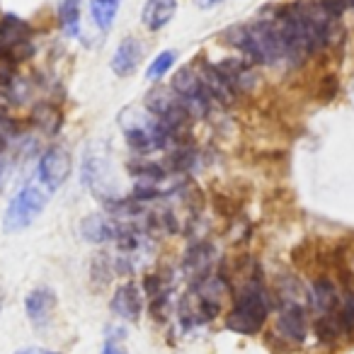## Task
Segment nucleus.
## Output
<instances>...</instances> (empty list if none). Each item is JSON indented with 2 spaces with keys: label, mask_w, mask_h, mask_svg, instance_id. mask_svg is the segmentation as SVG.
Masks as SVG:
<instances>
[{
  "label": "nucleus",
  "mask_w": 354,
  "mask_h": 354,
  "mask_svg": "<svg viewBox=\"0 0 354 354\" xmlns=\"http://www.w3.org/2000/svg\"><path fill=\"white\" fill-rule=\"evenodd\" d=\"M71 170H73V160H71L68 148L49 146L37 162V185L46 194H54L68 183Z\"/></svg>",
  "instance_id": "7"
},
{
  "label": "nucleus",
  "mask_w": 354,
  "mask_h": 354,
  "mask_svg": "<svg viewBox=\"0 0 354 354\" xmlns=\"http://www.w3.org/2000/svg\"><path fill=\"white\" fill-rule=\"evenodd\" d=\"M177 15V0H146L141 10V25L148 32L158 35L165 30Z\"/></svg>",
  "instance_id": "16"
},
{
  "label": "nucleus",
  "mask_w": 354,
  "mask_h": 354,
  "mask_svg": "<svg viewBox=\"0 0 354 354\" xmlns=\"http://www.w3.org/2000/svg\"><path fill=\"white\" fill-rule=\"evenodd\" d=\"M80 180L83 185L100 197L104 204L114 202L122 194L117 192V180H114V165H112V156H109L107 148H102L100 143L90 146L85 151L83 158V167H80Z\"/></svg>",
  "instance_id": "4"
},
{
  "label": "nucleus",
  "mask_w": 354,
  "mask_h": 354,
  "mask_svg": "<svg viewBox=\"0 0 354 354\" xmlns=\"http://www.w3.org/2000/svg\"><path fill=\"white\" fill-rule=\"evenodd\" d=\"M226 41L236 46L245 59L260 66H281L294 64V56L284 39V32L277 25V20H255L245 25H236L223 32Z\"/></svg>",
  "instance_id": "1"
},
{
  "label": "nucleus",
  "mask_w": 354,
  "mask_h": 354,
  "mask_svg": "<svg viewBox=\"0 0 354 354\" xmlns=\"http://www.w3.org/2000/svg\"><path fill=\"white\" fill-rule=\"evenodd\" d=\"M3 304H6V291L0 289V310H3Z\"/></svg>",
  "instance_id": "26"
},
{
  "label": "nucleus",
  "mask_w": 354,
  "mask_h": 354,
  "mask_svg": "<svg viewBox=\"0 0 354 354\" xmlns=\"http://www.w3.org/2000/svg\"><path fill=\"white\" fill-rule=\"evenodd\" d=\"M177 64V51L165 49L151 61V66L146 68V80L148 83H160L162 75H167L172 71V66Z\"/></svg>",
  "instance_id": "19"
},
{
  "label": "nucleus",
  "mask_w": 354,
  "mask_h": 354,
  "mask_svg": "<svg viewBox=\"0 0 354 354\" xmlns=\"http://www.w3.org/2000/svg\"><path fill=\"white\" fill-rule=\"evenodd\" d=\"M216 3H218V0H197L199 8H214Z\"/></svg>",
  "instance_id": "24"
},
{
  "label": "nucleus",
  "mask_w": 354,
  "mask_h": 354,
  "mask_svg": "<svg viewBox=\"0 0 354 354\" xmlns=\"http://www.w3.org/2000/svg\"><path fill=\"white\" fill-rule=\"evenodd\" d=\"M277 318H274V335L289 347H299L308 337V304H296V301H277Z\"/></svg>",
  "instance_id": "8"
},
{
  "label": "nucleus",
  "mask_w": 354,
  "mask_h": 354,
  "mask_svg": "<svg viewBox=\"0 0 354 354\" xmlns=\"http://www.w3.org/2000/svg\"><path fill=\"white\" fill-rule=\"evenodd\" d=\"M272 313V294L260 272H250L233 289V306L226 313V328L236 335H260Z\"/></svg>",
  "instance_id": "2"
},
{
  "label": "nucleus",
  "mask_w": 354,
  "mask_h": 354,
  "mask_svg": "<svg viewBox=\"0 0 354 354\" xmlns=\"http://www.w3.org/2000/svg\"><path fill=\"white\" fill-rule=\"evenodd\" d=\"M61 30L68 37H78L80 32V17H83V0H61L56 8Z\"/></svg>",
  "instance_id": "17"
},
{
  "label": "nucleus",
  "mask_w": 354,
  "mask_h": 354,
  "mask_svg": "<svg viewBox=\"0 0 354 354\" xmlns=\"http://www.w3.org/2000/svg\"><path fill=\"white\" fill-rule=\"evenodd\" d=\"M119 127H122L124 141L131 148L133 156L146 158L151 153H170L172 148L183 146L180 138H175L146 107L129 104L119 114Z\"/></svg>",
  "instance_id": "3"
},
{
  "label": "nucleus",
  "mask_w": 354,
  "mask_h": 354,
  "mask_svg": "<svg viewBox=\"0 0 354 354\" xmlns=\"http://www.w3.org/2000/svg\"><path fill=\"white\" fill-rule=\"evenodd\" d=\"M100 354H127L122 347H119V342H112V339H104V347Z\"/></svg>",
  "instance_id": "23"
},
{
  "label": "nucleus",
  "mask_w": 354,
  "mask_h": 354,
  "mask_svg": "<svg viewBox=\"0 0 354 354\" xmlns=\"http://www.w3.org/2000/svg\"><path fill=\"white\" fill-rule=\"evenodd\" d=\"M46 354H54V352H46Z\"/></svg>",
  "instance_id": "27"
},
{
  "label": "nucleus",
  "mask_w": 354,
  "mask_h": 354,
  "mask_svg": "<svg viewBox=\"0 0 354 354\" xmlns=\"http://www.w3.org/2000/svg\"><path fill=\"white\" fill-rule=\"evenodd\" d=\"M141 61H143L141 39H136V37H124L117 44V49H114L109 68H112V73L119 75V78H129V75H133L138 71Z\"/></svg>",
  "instance_id": "14"
},
{
  "label": "nucleus",
  "mask_w": 354,
  "mask_h": 354,
  "mask_svg": "<svg viewBox=\"0 0 354 354\" xmlns=\"http://www.w3.org/2000/svg\"><path fill=\"white\" fill-rule=\"evenodd\" d=\"M339 315H342L344 325H347L349 335L354 333V291L349 289L347 294L342 296V306H339Z\"/></svg>",
  "instance_id": "21"
},
{
  "label": "nucleus",
  "mask_w": 354,
  "mask_h": 354,
  "mask_svg": "<svg viewBox=\"0 0 354 354\" xmlns=\"http://www.w3.org/2000/svg\"><path fill=\"white\" fill-rule=\"evenodd\" d=\"M49 194L39 187L37 183H30L10 199L6 214H3V231L6 233H20L30 228L37 218L44 214Z\"/></svg>",
  "instance_id": "6"
},
{
  "label": "nucleus",
  "mask_w": 354,
  "mask_h": 354,
  "mask_svg": "<svg viewBox=\"0 0 354 354\" xmlns=\"http://www.w3.org/2000/svg\"><path fill=\"white\" fill-rule=\"evenodd\" d=\"M78 231H80V236L88 243H93V245H107V243H114L119 238L122 221L114 218L112 214H107V212H95L80 221Z\"/></svg>",
  "instance_id": "9"
},
{
  "label": "nucleus",
  "mask_w": 354,
  "mask_h": 354,
  "mask_svg": "<svg viewBox=\"0 0 354 354\" xmlns=\"http://www.w3.org/2000/svg\"><path fill=\"white\" fill-rule=\"evenodd\" d=\"M54 310H56V291L51 286H37V289H32L27 294L25 313L37 330L49 328L51 318H54Z\"/></svg>",
  "instance_id": "12"
},
{
  "label": "nucleus",
  "mask_w": 354,
  "mask_h": 354,
  "mask_svg": "<svg viewBox=\"0 0 354 354\" xmlns=\"http://www.w3.org/2000/svg\"><path fill=\"white\" fill-rule=\"evenodd\" d=\"M12 131H15V122H12L10 114H8L6 100L0 97V133H3V136H8V133H12Z\"/></svg>",
  "instance_id": "22"
},
{
  "label": "nucleus",
  "mask_w": 354,
  "mask_h": 354,
  "mask_svg": "<svg viewBox=\"0 0 354 354\" xmlns=\"http://www.w3.org/2000/svg\"><path fill=\"white\" fill-rule=\"evenodd\" d=\"M214 260H216L214 245H209V243H197V245L189 248V252L185 255L183 270L194 284V281L204 279V277H209L212 272H216L214 270Z\"/></svg>",
  "instance_id": "15"
},
{
  "label": "nucleus",
  "mask_w": 354,
  "mask_h": 354,
  "mask_svg": "<svg viewBox=\"0 0 354 354\" xmlns=\"http://www.w3.org/2000/svg\"><path fill=\"white\" fill-rule=\"evenodd\" d=\"M308 306L318 315L337 313L339 306H342V294H339V289H337V281L325 274L315 277L308 289Z\"/></svg>",
  "instance_id": "13"
},
{
  "label": "nucleus",
  "mask_w": 354,
  "mask_h": 354,
  "mask_svg": "<svg viewBox=\"0 0 354 354\" xmlns=\"http://www.w3.org/2000/svg\"><path fill=\"white\" fill-rule=\"evenodd\" d=\"M109 308L117 318L127 320V323H138L143 313V291L136 281H124L114 289Z\"/></svg>",
  "instance_id": "10"
},
{
  "label": "nucleus",
  "mask_w": 354,
  "mask_h": 354,
  "mask_svg": "<svg viewBox=\"0 0 354 354\" xmlns=\"http://www.w3.org/2000/svg\"><path fill=\"white\" fill-rule=\"evenodd\" d=\"M143 107L167 129L175 138H180L183 133L189 131V124H192V114L187 112V107L183 104V100L172 93V88L165 85H158V88L148 90L146 100H143Z\"/></svg>",
  "instance_id": "5"
},
{
  "label": "nucleus",
  "mask_w": 354,
  "mask_h": 354,
  "mask_svg": "<svg viewBox=\"0 0 354 354\" xmlns=\"http://www.w3.org/2000/svg\"><path fill=\"white\" fill-rule=\"evenodd\" d=\"M197 73H199V80H202L204 93L209 95V100H212L214 104H223V107H228V104L236 102L238 90L228 83L226 75L216 68V64H207V61H202V64L197 66Z\"/></svg>",
  "instance_id": "11"
},
{
  "label": "nucleus",
  "mask_w": 354,
  "mask_h": 354,
  "mask_svg": "<svg viewBox=\"0 0 354 354\" xmlns=\"http://www.w3.org/2000/svg\"><path fill=\"white\" fill-rule=\"evenodd\" d=\"M32 124H35L44 136H54L61 129V124H64V114H61L59 107H54V104H49V102L37 104L35 114H32Z\"/></svg>",
  "instance_id": "18"
},
{
  "label": "nucleus",
  "mask_w": 354,
  "mask_h": 354,
  "mask_svg": "<svg viewBox=\"0 0 354 354\" xmlns=\"http://www.w3.org/2000/svg\"><path fill=\"white\" fill-rule=\"evenodd\" d=\"M97 3H104V6H114V8L122 6V0H97Z\"/></svg>",
  "instance_id": "25"
},
{
  "label": "nucleus",
  "mask_w": 354,
  "mask_h": 354,
  "mask_svg": "<svg viewBox=\"0 0 354 354\" xmlns=\"http://www.w3.org/2000/svg\"><path fill=\"white\" fill-rule=\"evenodd\" d=\"M117 12H119V8L104 6V3H97V0H90V15H93V22L102 32H107L109 27L114 25V17H117Z\"/></svg>",
  "instance_id": "20"
}]
</instances>
